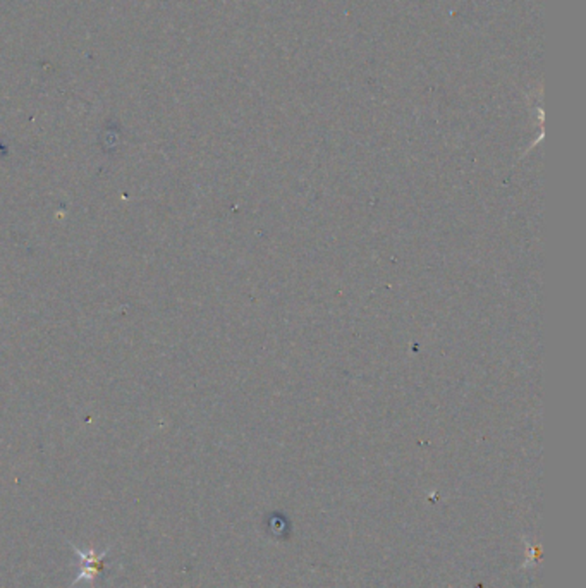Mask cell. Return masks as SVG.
Masks as SVG:
<instances>
[{"instance_id":"1","label":"cell","mask_w":586,"mask_h":588,"mask_svg":"<svg viewBox=\"0 0 586 588\" xmlns=\"http://www.w3.org/2000/svg\"><path fill=\"white\" fill-rule=\"evenodd\" d=\"M76 552L81 556V566L83 570L79 573L78 580L76 582H79V580H93L97 578V575L100 573L102 566H104V557H105V552L98 554L95 551H86L83 552L81 549H76Z\"/></svg>"}]
</instances>
